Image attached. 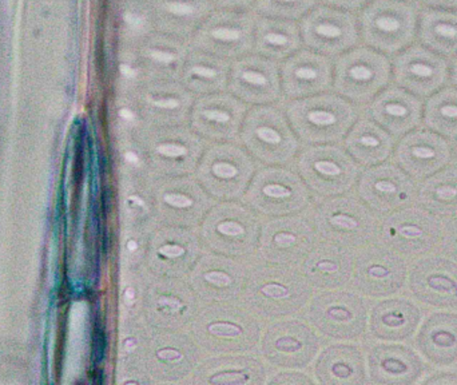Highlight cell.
<instances>
[{
    "mask_svg": "<svg viewBox=\"0 0 457 385\" xmlns=\"http://www.w3.org/2000/svg\"><path fill=\"white\" fill-rule=\"evenodd\" d=\"M418 15L405 0H373L360 15L362 39L373 50L397 54L405 50L416 37Z\"/></svg>",
    "mask_w": 457,
    "mask_h": 385,
    "instance_id": "6da1fadb",
    "label": "cell"
},
{
    "mask_svg": "<svg viewBox=\"0 0 457 385\" xmlns=\"http://www.w3.org/2000/svg\"><path fill=\"white\" fill-rule=\"evenodd\" d=\"M443 229V220L415 204L391 213L383 222L381 237L397 255L419 260L440 247Z\"/></svg>",
    "mask_w": 457,
    "mask_h": 385,
    "instance_id": "7a4b0ae2",
    "label": "cell"
},
{
    "mask_svg": "<svg viewBox=\"0 0 457 385\" xmlns=\"http://www.w3.org/2000/svg\"><path fill=\"white\" fill-rule=\"evenodd\" d=\"M254 26L246 11H213L190 39L192 48L224 59L246 55L254 46Z\"/></svg>",
    "mask_w": 457,
    "mask_h": 385,
    "instance_id": "3957f363",
    "label": "cell"
},
{
    "mask_svg": "<svg viewBox=\"0 0 457 385\" xmlns=\"http://www.w3.org/2000/svg\"><path fill=\"white\" fill-rule=\"evenodd\" d=\"M392 64L383 53L370 47H353L336 64V86L357 102L375 98L388 85Z\"/></svg>",
    "mask_w": 457,
    "mask_h": 385,
    "instance_id": "277c9868",
    "label": "cell"
},
{
    "mask_svg": "<svg viewBox=\"0 0 457 385\" xmlns=\"http://www.w3.org/2000/svg\"><path fill=\"white\" fill-rule=\"evenodd\" d=\"M301 38L309 50L321 55H340L359 42L357 21L349 11L321 5L303 16Z\"/></svg>",
    "mask_w": 457,
    "mask_h": 385,
    "instance_id": "5b68a950",
    "label": "cell"
},
{
    "mask_svg": "<svg viewBox=\"0 0 457 385\" xmlns=\"http://www.w3.org/2000/svg\"><path fill=\"white\" fill-rule=\"evenodd\" d=\"M395 82L421 99L429 98L450 80V64L445 56L426 46L415 45L397 54L392 64Z\"/></svg>",
    "mask_w": 457,
    "mask_h": 385,
    "instance_id": "8992f818",
    "label": "cell"
},
{
    "mask_svg": "<svg viewBox=\"0 0 457 385\" xmlns=\"http://www.w3.org/2000/svg\"><path fill=\"white\" fill-rule=\"evenodd\" d=\"M453 145L429 129H415L400 138L395 149V161L411 179L424 181L451 165Z\"/></svg>",
    "mask_w": 457,
    "mask_h": 385,
    "instance_id": "52a82bcc",
    "label": "cell"
},
{
    "mask_svg": "<svg viewBox=\"0 0 457 385\" xmlns=\"http://www.w3.org/2000/svg\"><path fill=\"white\" fill-rule=\"evenodd\" d=\"M416 300L437 309H457V263L442 255L421 257L408 272Z\"/></svg>",
    "mask_w": 457,
    "mask_h": 385,
    "instance_id": "ba28073f",
    "label": "cell"
},
{
    "mask_svg": "<svg viewBox=\"0 0 457 385\" xmlns=\"http://www.w3.org/2000/svg\"><path fill=\"white\" fill-rule=\"evenodd\" d=\"M364 194L376 210L391 214L416 204L418 182L396 163H388L368 174L364 181Z\"/></svg>",
    "mask_w": 457,
    "mask_h": 385,
    "instance_id": "9c48e42d",
    "label": "cell"
},
{
    "mask_svg": "<svg viewBox=\"0 0 457 385\" xmlns=\"http://www.w3.org/2000/svg\"><path fill=\"white\" fill-rule=\"evenodd\" d=\"M423 99L397 85L381 91L370 107L373 120L394 138L418 129L423 123Z\"/></svg>",
    "mask_w": 457,
    "mask_h": 385,
    "instance_id": "30bf717a",
    "label": "cell"
},
{
    "mask_svg": "<svg viewBox=\"0 0 457 385\" xmlns=\"http://www.w3.org/2000/svg\"><path fill=\"white\" fill-rule=\"evenodd\" d=\"M421 356L436 367H453L457 363V314L435 312L421 322L415 339Z\"/></svg>",
    "mask_w": 457,
    "mask_h": 385,
    "instance_id": "8fae6325",
    "label": "cell"
},
{
    "mask_svg": "<svg viewBox=\"0 0 457 385\" xmlns=\"http://www.w3.org/2000/svg\"><path fill=\"white\" fill-rule=\"evenodd\" d=\"M370 367L373 381L386 385L419 383L427 372L420 355L404 344L378 346L370 356Z\"/></svg>",
    "mask_w": 457,
    "mask_h": 385,
    "instance_id": "7c38bea8",
    "label": "cell"
},
{
    "mask_svg": "<svg viewBox=\"0 0 457 385\" xmlns=\"http://www.w3.org/2000/svg\"><path fill=\"white\" fill-rule=\"evenodd\" d=\"M155 29L182 40H190L213 13L211 0H152Z\"/></svg>",
    "mask_w": 457,
    "mask_h": 385,
    "instance_id": "4fadbf2b",
    "label": "cell"
},
{
    "mask_svg": "<svg viewBox=\"0 0 457 385\" xmlns=\"http://www.w3.org/2000/svg\"><path fill=\"white\" fill-rule=\"evenodd\" d=\"M187 40L154 31L136 48L141 70L152 77H174L184 69L189 55Z\"/></svg>",
    "mask_w": 457,
    "mask_h": 385,
    "instance_id": "5bb4252c",
    "label": "cell"
},
{
    "mask_svg": "<svg viewBox=\"0 0 457 385\" xmlns=\"http://www.w3.org/2000/svg\"><path fill=\"white\" fill-rule=\"evenodd\" d=\"M423 320V311L407 297L389 298L373 312V332L381 340L403 343L416 335Z\"/></svg>",
    "mask_w": 457,
    "mask_h": 385,
    "instance_id": "9a60e30c",
    "label": "cell"
},
{
    "mask_svg": "<svg viewBox=\"0 0 457 385\" xmlns=\"http://www.w3.org/2000/svg\"><path fill=\"white\" fill-rule=\"evenodd\" d=\"M408 265L404 257L391 249L376 250L362 265V282L368 292L392 296L407 284Z\"/></svg>",
    "mask_w": 457,
    "mask_h": 385,
    "instance_id": "2e32d148",
    "label": "cell"
},
{
    "mask_svg": "<svg viewBox=\"0 0 457 385\" xmlns=\"http://www.w3.org/2000/svg\"><path fill=\"white\" fill-rule=\"evenodd\" d=\"M303 43L300 27L287 19L255 18L253 50L263 58L285 59L297 53Z\"/></svg>",
    "mask_w": 457,
    "mask_h": 385,
    "instance_id": "e0dca14e",
    "label": "cell"
},
{
    "mask_svg": "<svg viewBox=\"0 0 457 385\" xmlns=\"http://www.w3.org/2000/svg\"><path fill=\"white\" fill-rule=\"evenodd\" d=\"M416 204L443 221L457 217V166H445L421 181Z\"/></svg>",
    "mask_w": 457,
    "mask_h": 385,
    "instance_id": "ac0fdd59",
    "label": "cell"
},
{
    "mask_svg": "<svg viewBox=\"0 0 457 385\" xmlns=\"http://www.w3.org/2000/svg\"><path fill=\"white\" fill-rule=\"evenodd\" d=\"M419 37L429 50L445 58L457 56V11L426 8L419 21Z\"/></svg>",
    "mask_w": 457,
    "mask_h": 385,
    "instance_id": "d6986e66",
    "label": "cell"
},
{
    "mask_svg": "<svg viewBox=\"0 0 457 385\" xmlns=\"http://www.w3.org/2000/svg\"><path fill=\"white\" fill-rule=\"evenodd\" d=\"M234 88L249 98H268L276 90L277 66L261 55L245 56L234 63Z\"/></svg>",
    "mask_w": 457,
    "mask_h": 385,
    "instance_id": "ffe728a7",
    "label": "cell"
},
{
    "mask_svg": "<svg viewBox=\"0 0 457 385\" xmlns=\"http://www.w3.org/2000/svg\"><path fill=\"white\" fill-rule=\"evenodd\" d=\"M284 77L292 93L317 90L329 82L330 62L321 54L300 50L285 63Z\"/></svg>",
    "mask_w": 457,
    "mask_h": 385,
    "instance_id": "44dd1931",
    "label": "cell"
},
{
    "mask_svg": "<svg viewBox=\"0 0 457 385\" xmlns=\"http://www.w3.org/2000/svg\"><path fill=\"white\" fill-rule=\"evenodd\" d=\"M300 123L312 126L311 131L324 136H337L343 133L353 120V112L348 105L338 99H325L320 104L303 106L297 114Z\"/></svg>",
    "mask_w": 457,
    "mask_h": 385,
    "instance_id": "7402d4cb",
    "label": "cell"
},
{
    "mask_svg": "<svg viewBox=\"0 0 457 385\" xmlns=\"http://www.w3.org/2000/svg\"><path fill=\"white\" fill-rule=\"evenodd\" d=\"M423 123L427 129L445 137L457 139V88L445 86L424 104Z\"/></svg>",
    "mask_w": 457,
    "mask_h": 385,
    "instance_id": "603a6c76",
    "label": "cell"
},
{
    "mask_svg": "<svg viewBox=\"0 0 457 385\" xmlns=\"http://www.w3.org/2000/svg\"><path fill=\"white\" fill-rule=\"evenodd\" d=\"M352 152L367 163H380L388 160L395 150V138L380 125L364 120L354 128L349 138Z\"/></svg>",
    "mask_w": 457,
    "mask_h": 385,
    "instance_id": "cb8c5ba5",
    "label": "cell"
},
{
    "mask_svg": "<svg viewBox=\"0 0 457 385\" xmlns=\"http://www.w3.org/2000/svg\"><path fill=\"white\" fill-rule=\"evenodd\" d=\"M228 69L227 59L192 48L182 69V75L190 88L208 90L221 86L227 77Z\"/></svg>",
    "mask_w": 457,
    "mask_h": 385,
    "instance_id": "d4e9b609",
    "label": "cell"
},
{
    "mask_svg": "<svg viewBox=\"0 0 457 385\" xmlns=\"http://www.w3.org/2000/svg\"><path fill=\"white\" fill-rule=\"evenodd\" d=\"M122 21L130 50H136L145 38L157 31L150 0H125Z\"/></svg>",
    "mask_w": 457,
    "mask_h": 385,
    "instance_id": "484cf974",
    "label": "cell"
},
{
    "mask_svg": "<svg viewBox=\"0 0 457 385\" xmlns=\"http://www.w3.org/2000/svg\"><path fill=\"white\" fill-rule=\"evenodd\" d=\"M317 0H255L254 8L261 16L295 21L311 13Z\"/></svg>",
    "mask_w": 457,
    "mask_h": 385,
    "instance_id": "4316f807",
    "label": "cell"
},
{
    "mask_svg": "<svg viewBox=\"0 0 457 385\" xmlns=\"http://www.w3.org/2000/svg\"><path fill=\"white\" fill-rule=\"evenodd\" d=\"M233 105L230 102L216 101L204 104L197 112L198 120L204 126H216V131L230 130L234 122Z\"/></svg>",
    "mask_w": 457,
    "mask_h": 385,
    "instance_id": "83f0119b",
    "label": "cell"
},
{
    "mask_svg": "<svg viewBox=\"0 0 457 385\" xmlns=\"http://www.w3.org/2000/svg\"><path fill=\"white\" fill-rule=\"evenodd\" d=\"M145 104L150 112L170 113L179 114L185 106V98L179 91H168L165 86H161L160 90L153 88L149 93L145 94Z\"/></svg>",
    "mask_w": 457,
    "mask_h": 385,
    "instance_id": "f1b7e54d",
    "label": "cell"
},
{
    "mask_svg": "<svg viewBox=\"0 0 457 385\" xmlns=\"http://www.w3.org/2000/svg\"><path fill=\"white\" fill-rule=\"evenodd\" d=\"M257 123L253 126V134H254L257 141L262 142L265 145H270V146H278L282 142L285 141L284 134L278 130V126L271 121V123H262L258 115Z\"/></svg>",
    "mask_w": 457,
    "mask_h": 385,
    "instance_id": "f546056e",
    "label": "cell"
},
{
    "mask_svg": "<svg viewBox=\"0 0 457 385\" xmlns=\"http://www.w3.org/2000/svg\"><path fill=\"white\" fill-rule=\"evenodd\" d=\"M439 247L448 258L457 263V217L451 218L445 223Z\"/></svg>",
    "mask_w": 457,
    "mask_h": 385,
    "instance_id": "4dcf8cb0",
    "label": "cell"
},
{
    "mask_svg": "<svg viewBox=\"0 0 457 385\" xmlns=\"http://www.w3.org/2000/svg\"><path fill=\"white\" fill-rule=\"evenodd\" d=\"M330 223L335 225L336 228L341 229V230L356 231V233H359L361 229H370V223L364 225L360 221L359 215H351L348 213L333 215V217H330Z\"/></svg>",
    "mask_w": 457,
    "mask_h": 385,
    "instance_id": "1f68e13d",
    "label": "cell"
},
{
    "mask_svg": "<svg viewBox=\"0 0 457 385\" xmlns=\"http://www.w3.org/2000/svg\"><path fill=\"white\" fill-rule=\"evenodd\" d=\"M155 152L162 157L181 158L187 155L189 150L184 145L176 144V142H163L155 147Z\"/></svg>",
    "mask_w": 457,
    "mask_h": 385,
    "instance_id": "d6a6232c",
    "label": "cell"
},
{
    "mask_svg": "<svg viewBox=\"0 0 457 385\" xmlns=\"http://www.w3.org/2000/svg\"><path fill=\"white\" fill-rule=\"evenodd\" d=\"M255 0H211L217 10L246 11Z\"/></svg>",
    "mask_w": 457,
    "mask_h": 385,
    "instance_id": "836d02e7",
    "label": "cell"
},
{
    "mask_svg": "<svg viewBox=\"0 0 457 385\" xmlns=\"http://www.w3.org/2000/svg\"><path fill=\"white\" fill-rule=\"evenodd\" d=\"M428 385H457V372L453 371H442V372L432 373L429 378L423 381Z\"/></svg>",
    "mask_w": 457,
    "mask_h": 385,
    "instance_id": "e575fe53",
    "label": "cell"
},
{
    "mask_svg": "<svg viewBox=\"0 0 457 385\" xmlns=\"http://www.w3.org/2000/svg\"><path fill=\"white\" fill-rule=\"evenodd\" d=\"M329 7L338 8L343 11H356L365 7L372 0H324Z\"/></svg>",
    "mask_w": 457,
    "mask_h": 385,
    "instance_id": "d590c367",
    "label": "cell"
},
{
    "mask_svg": "<svg viewBox=\"0 0 457 385\" xmlns=\"http://www.w3.org/2000/svg\"><path fill=\"white\" fill-rule=\"evenodd\" d=\"M209 332L221 338H236L241 333V330L233 324H213L209 328Z\"/></svg>",
    "mask_w": 457,
    "mask_h": 385,
    "instance_id": "8d00e7d4",
    "label": "cell"
},
{
    "mask_svg": "<svg viewBox=\"0 0 457 385\" xmlns=\"http://www.w3.org/2000/svg\"><path fill=\"white\" fill-rule=\"evenodd\" d=\"M213 383L224 385H242L247 383V378L242 373H222L212 379Z\"/></svg>",
    "mask_w": 457,
    "mask_h": 385,
    "instance_id": "74e56055",
    "label": "cell"
},
{
    "mask_svg": "<svg viewBox=\"0 0 457 385\" xmlns=\"http://www.w3.org/2000/svg\"><path fill=\"white\" fill-rule=\"evenodd\" d=\"M314 168H316L317 172H320V173L332 177L340 176L344 172L341 166H338L336 163H332V161H317Z\"/></svg>",
    "mask_w": 457,
    "mask_h": 385,
    "instance_id": "f35d334b",
    "label": "cell"
},
{
    "mask_svg": "<svg viewBox=\"0 0 457 385\" xmlns=\"http://www.w3.org/2000/svg\"><path fill=\"white\" fill-rule=\"evenodd\" d=\"M213 172L216 176L221 177V179H233L238 173L236 166L228 163H214Z\"/></svg>",
    "mask_w": 457,
    "mask_h": 385,
    "instance_id": "ab89813d",
    "label": "cell"
},
{
    "mask_svg": "<svg viewBox=\"0 0 457 385\" xmlns=\"http://www.w3.org/2000/svg\"><path fill=\"white\" fill-rule=\"evenodd\" d=\"M205 279L212 284L217 285V287L224 288L231 284L230 277L224 272H209L205 274Z\"/></svg>",
    "mask_w": 457,
    "mask_h": 385,
    "instance_id": "60d3db41",
    "label": "cell"
},
{
    "mask_svg": "<svg viewBox=\"0 0 457 385\" xmlns=\"http://www.w3.org/2000/svg\"><path fill=\"white\" fill-rule=\"evenodd\" d=\"M428 8L457 11V0H420Z\"/></svg>",
    "mask_w": 457,
    "mask_h": 385,
    "instance_id": "b9f144b4",
    "label": "cell"
},
{
    "mask_svg": "<svg viewBox=\"0 0 457 385\" xmlns=\"http://www.w3.org/2000/svg\"><path fill=\"white\" fill-rule=\"evenodd\" d=\"M262 293L271 298H287L289 296L287 288L281 287V285L269 284L262 288Z\"/></svg>",
    "mask_w": 457,
    "mask_h": 385,
    "instance_id": "7bdbcfd3",
    "label": "cell"
},
{
    "mask_svg": "<svg viewBox=\"0 0 457 385\" xmlns=\"http://www.w3.org/2000/svg\"><path fill=\"white\" fill-rule=\"evenodd\" d=\"M219 231L225 236H242L245 233V229L239 223L228 221V222L220 223Z\"/></svg>",
    "mask_w": 457,
    "mask_h": 385,
    "instance_id": "ee69618b",
    "label": "cell"
},
{
    "mask_svg": "<svg viewBox=\"0 0 457 385\" xmlns=\"http://www.w3.org/2000/svg\"><path fill=\"white\" fill-rule=\"evenodd\" d=\"M165 201L176 207H190L193 205L192 199L182 194H166Z\"/></svg>",
    "mask_w": 457,
    "mask_h": 385,
    "instance_id": "f6af8a7d",
    "label": "cell"
},
{
    "mask_svg": "<svg viewBox=\"0 0 457 385\" xmlns=\"http://www.w3.org/2000/svg\"><path fill=\"white\" fill-rule=\"evenodd\" d=\"M263 193L266 196L273 197V198H284V197H289L290 192L287 188L279 187V185H268L263 188Z\"/></svg>",
    "mask_w": 457,
    "mask_h": 385,
    "instance_id": "bcb514c9",
    "label": "cell"
},
{
    "mask_svg": "<svg viewBox=\"0 0 457 385\" xmlns=\"http://www.w3.org/2000/svg\"><path fill=\"white\" fill-rule=\"evenodd\" d=\"M160 255H165L168 258L181 257L184 255V247H179V245H165V247H160Z\"/></svg>",
    "mask_w": 457,
    "mask_h": 385,
    "instance_id": "7dc6e473",
    "label": "cell"
},
{
    "mask_svg": "<svg viewBox=\"0 0 457 385\" xmlns=\"http://www.w3.org/2000/svg\"><path fill=\"white\" fill-rule=\"evenodd\" d=\"M274 241H276V244L278 245V247H290V245L295 244V237L293 236V234L279 233L277 234Z\"/></svg>",
    "mask_w": 457,
    "mask_h": 385,
    "instance_id": "c3c4849f",
    "label": "cell"
},
{
    "mask_svg": "<svg viewBox=\"0 0 457 385\" xmlns=\"http://www.w3.org/2000/svg\"><path fill=\"white\" fill-rule=\"evenodd\" d=\"M158 357L168 360V362H176V360L182 359V355L179 352L173 351V349H165V351L158 352Z\"/></svg>",
    "mask_w": 457,
    "mask_h": 385,
    "instance_id": "681fc988",
    "label": "cell"
},
{
    "mask_svg": "<svg viewBox=\"0 0 457 385\" xmlns=\"http://www.w3.org/2000/svg\"><path fill=\"white\" fill-rule=\"evenodd\" d=\"M320 271L325 272V273H337L338 265L337 264L332 263V261H322L319 264Z\"/></svg>",
    "mask_w": 457,
    "mask_h": 385,
    "instance_id": "f907efd6",
    "label": "cell"
},
{
    "mask_svg": "<svg viewBox=\"0 0 457 385\" xmlns=\"http://www.w3.org/2000/svg\"><path fill=\"white\" fill-rule=\"evenodd\" d=\"M158 304H160V305L170 306L173 311H179V309L182 308V304L174 300V298H161V300L158 301Z\"/></svg>",
    "mask_w": 457,
    "mask_h": 385,
    "instance_id": "816d5d0a",
    "label": "cell"
},
{
    "mask_svg": "<svg viewBox=\"0 0 457 385\" xmlns=\"http://www.w3.org/2000/svg\"><path fill=\"white\" fill-rule=\"evenodd\" d=\"M450 80L453 85L457 88V56L453 58V63L450 66Z\"/></svg>",
    "mask_w": 457,
    "mask_h": 385,
    "instance_id": "f5cc1de1",
    "label": "cell"
},
{
    "mask_svg": "<svg viewBox=\"0 0 457 385\" xmlns=\"http://www.w3.org/2000/svg\"><path fill=\"white\" fill-rule=\"evenodd\" d=\"M126 160L129 161V163H138V157H137L136 155H134V153H128V155H126Z\"/></svg>",
    "mask_w": 457,
    "mask_h": 385,
    "instance_id": "db71d44e",
    "label": "cell"
},
{
    "mask_svg": "<svg viewBox=\"0 0 457 385\" xmlns=\"http://www.w3.org/2000/svg\"><path fill=\"white\" fill-rule=\"evenodd\" d=\"M120 115H123V117H125L128 121L134 120V114L130 112V110H122V112H120Z\"/></svg>",
    "mask_w": 457,
    "mask_h": 385,
    "instance_id": "11a10c76",
    "label": "cell"
},
{
    "mask_svg": "<svg viewBox=\"0 0 457 385\" xmlns=\"http://www.w3.org/2000/svg\"><path fill=\"white\" fill-rule=\"evenodd\" d=\"M129 249L130 250H136L137 249V244L134 241L129 242Z\"/></svg>",
    "mask_w": 457,
    "mask_h": 385,
    "instance_id": "9f6ffc18",
    "label": "cell"
},
{
    "mask_svg": "<svg viewBox=\"0 0 457 385\" xmlns=\"http://www.w3.org/2000/svg\"><path fill=\"white\" fill-rule=\"evenodd\" d=\"M453 158H455V160L457 161V139L455 141V145H453Z\"/></svg>",
    "mask_w": 457,
    "mask_h": 385,
    "instance_id": "6f0895ef",
    "label": "cell"
},
{
    "mask_svg": "<svg viewBox=\"0 0 457 385\" xmlns=\"http://www.w3.org/2000/svg\"><path fill=\"white\" fill-rule=\"evenodd\" d=\"M128 297H129V298H134V292H133V289H129V290H128Z\"/></svg>",
    "mask_w": 457,
    "mask_h": 385,
    "instance_id": "680465c9",
    "label": "cell"
},
{
    "mask_svg": "<svg viewBox=\"0 0 457 385\" xmlns=\"http://www.w3.org/2000/svg\"><path fill=\"white\" fill-rule=\"evenodd\" d=\"M405 2H408V0H405Z\"/></svg>",
    "mask_w": 457,
    "mask_h": 385,
    "instance_id": "91938a15",
    "label": "cell"
},
{
    "mask_svg": "<svg viewBox=\"0 0 457 385\" xmlns=\"http://www.w3.org/2000/svg\"><path fill=\"white\" fill-rule=\"evenodd\" d=\"M150 2H152V0H150Z\"/></svg>",
    "mask_w": 457,
    "mask_h": 385,
    "instance_id": "94428289",
    "label": "cell"
}]
</instances>
